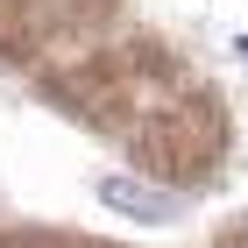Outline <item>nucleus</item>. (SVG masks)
Listing matches in <instances>:
<instances>
[{
    "label": "nucleus",
    "instance_id": "obj_1",
    "mask_svg": "<svg viewBox=\"0 0 248 248\" xmlns=\"http://www.w3.org/2000/svg\"><path fill=\"white\" fill-rule=\"evenodd\" d=\"M99 199H107L114 213H128V220H177V213H185V199H177V191L135 185V177H99Z\"/></svg>",
    "mask_w": 248,
    "mask_h": 248
},
{
    "label": "nucleus",
    "instance_id": "obj_2",
    "mask_svg": "<svg viewBox=\"0 0 248 248\" xmlns=\"http://www.w3.org/2000/svg\"><path fill=\"white\" fill-rule=\"evenodd\" d=\"M234 50H241V57H248V36H241V43H234Z\"/></svg>",
    "mask_w": 248,
    "mask_h": 248
},
{
    "label": "nucleus",
    "instance_id": "obj_3",
    "mask_svg": "<svg viewBox=\"0 0 248 248\" xmlns=\"http://www.w3.org/2000/svg\"><path fill=\"white\" fill-rule=\"evenodd\" d=\"M234 248H248V234H241V241H234Z\"/></svg>",
    "mask_w": 248,
    "mask_h": 248
}]
</instances>
